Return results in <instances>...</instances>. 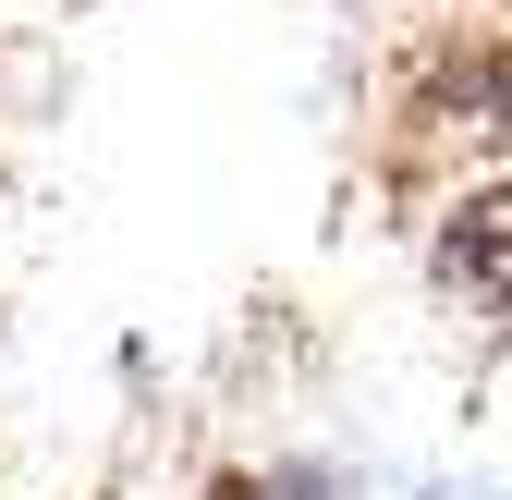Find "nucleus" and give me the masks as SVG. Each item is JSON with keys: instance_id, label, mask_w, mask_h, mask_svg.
Returning a JSON list of instances; mask_svg holds the SVG:
<instances>
[{"instance_id": "f257e3e1", "label": "nucleus", "mask_w": 512, "mask_h": 500, "mask_svg": "<svg viewBox=\"0 0 512 500\" xmlns=\"http://www.w3.org/2000/svg\"><path fill=\"white\" fill-rule=\"evenodd\" d=\"M452 269H464L476 293H512V196L464 208V232H452Z\"/></svg>"}, {"instance_id": "f03ea898", "label": "nucleus", "mask_w": 512, "mask_h": 500, "mask_svg": "<svg viewBox=\"0 0 512 500\" xmlns=\"http://www.w3.org/2000/svg\"><path fill=\"white\" fill-rule=\"evenodd\" d=\"M208 500H269V476H220V488H208Z\"/></svg>"}]
</instances>
